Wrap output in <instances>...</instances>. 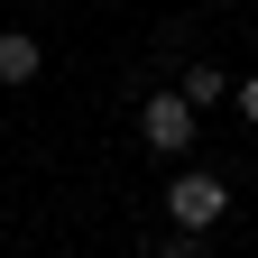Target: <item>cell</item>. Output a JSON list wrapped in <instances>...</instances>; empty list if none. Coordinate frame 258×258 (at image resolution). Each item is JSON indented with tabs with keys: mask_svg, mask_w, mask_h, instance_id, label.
Returning <instances> with one entry per match:
<instances>
[{
	"mask_svg": "<svg viewBox=\"0 0 258 258\" xmlns=\"http://www.w3.org/2000/svg\"><path fill=\"white\" fill-rule=\"evenodd\" d=\"M221 92H240L221 64H184V102H194V111H203V102H221Z\"/></svg>",
	"mask_w": 258,
	"mask_h": 258,
	"instance_id": "4",
	"label": "cell"
},
{
	"mask_svg": "<svg viewBox=\"0 0 258 258\" xmlns=\"http://www.w3.org/2000/svg\"><path fill=\"white\" fill-rule=\"evenodd\" d=\"M37 74H46L37 37H19V28H0V83H37Z\"/></svg>",
	"mask_w": 258,
	"mask_h": 258,
	"instance_id": "3",
	"label": "cell"
},
{
	"mask_svg": "<svg viewBox=\"0 0 258 258\" xmlns=\"http://www.w3.org/2000/svg\"><path fill=\"white\" fill-rule=\"evenodd\" d=\"M231 102H240V120H258V74H249V83L231 92Z\"/></svg>",
	"mask_w": 258,
	"mask_h": 258,
	"instance_id": "5",
	"label": "cell"
},
{
	"mask_svg": "<svg viewBox=\"0 0 258 258\" xmlns=\"http://www.w3.org/2000/svg\"><path fill=\"white\" fill-rule=\"evenodd\" d=\"M139 129H148V148H194V102H184V92H157V102L139 111Z\"/></svg>",
	"mask_w": 258,
	"mask_h": 258,
	"instance_id": "2",
	"label": "cell"
},
{
	"mask_svg": "<svg viewBox=\"0 0 258 258\" xmlns=\"http://www.w3.org/2000/svg\"><path fill=\"white\" fill-rule=\"evenodd\" d=\"M221 212H231V184H221V175H203V166H184V175L166 184V221H175L184 240H203V231H212Z\"/></svg>",
	"mask_w": 258,
	"mask_h": 258,
	"instance_id": "1",
	"label": "cell"
}]
</instances>
